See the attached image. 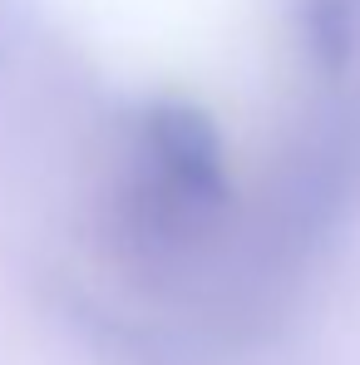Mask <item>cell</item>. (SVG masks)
Wrapping results in <instances>:
<instances>
[]
</instances>
